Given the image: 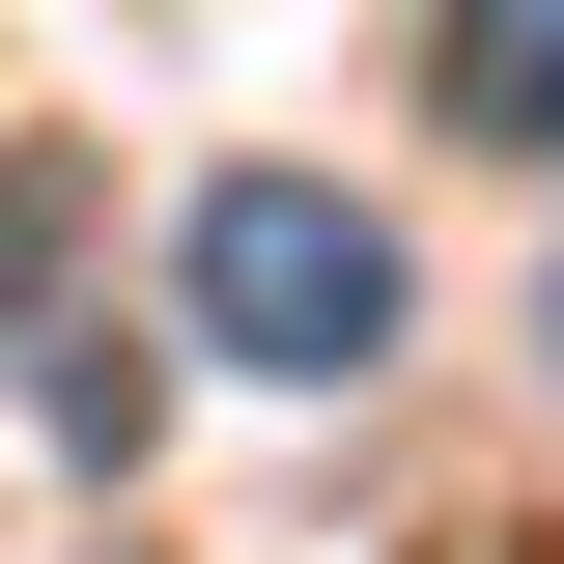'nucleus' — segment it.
<instances>
[{"label":"nucleus","mask_w":564,"mask_h":564,"mask_svg":"<svg viewBox=\"0 0 564 564\" xmlns=\"http://www.w3.org/2000/svg\"><path fill=\"white\" fill-rule=\"evenodd\" d=\"M170 311H198L226 367H282V395H367V367H395V311H423V254L339 198V170H226L198 254H170Z\"/></svg>","instance_id":"f257e3e1"},{"label":"nucleus","mask_w":564,"mask_h":564,"mask_svg":"<svg viewBox=\"0 0 564 564\" xmlns=\"http://www.w3.org/2000/svg\"><path fill=\"white\" fill-rule=\"evenodd\" d=\"M452 113L508 170H564V0H452Z\"/></svg>","instance_id":"f03ea898"}]
</instances>
